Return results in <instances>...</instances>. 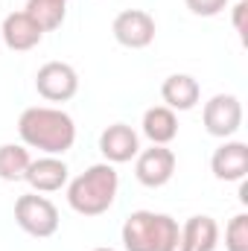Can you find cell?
Masks as SVG:
<instances>
[{
  "instance_id": "obj_12",
  "label": "cell",
  "mask_w": 248,
  "mask_h": 251,
  "mask_svg": "<svg viewBox=\"0 0 248 251\" xmlns=\"http://www.w3.org/2000/svg\"><path fill=\"white\" fill-rule=\"evenodd\" d=\"M219 243V225L213 216H190L178 237V251H213Z\"/></svg>"
},
{
  "instance_id": "obj_1",
  "label": "cell",
  "mask_w": 248,
  "mask_h": 251,
  "mask_svg": "<svg viewBox=\"0 0 248 251\" xmlns=\"http://www.w3.org/2000/svg\"><path fill=\"white\" fill-rule=\"evenodd\" d=\"M18 134L29 149H38L44 155H64L76 143V123L62 108L32 105L21 114Z\"/></svg>"
},
{
  "instance_id": "obj_7",
  "label": "cell",
  "mask_w": 248,
  "mask_h": 251,
  "mask_svg": "<svg viewBox=\"0 0 248 251\" xmlns=\"http://www.w3.org/2000/svg\"><path fill=\"white\" fill-rule=\"evenodd\" d=\"M173 173H175V152L167 146L152 143V149H143L134 158V176L143 187H164L170 184Z\"/></svg>"
},
{
  "instance_id": "obj_14",
  "label": "cell",
  "mask_w": 248,
  "mask_h": 251,
  "mask_svg": "<svg viewBox=\"0 0 248 251\" xmlns=\"http://www.w3.org/2000/svg\"><path fill=\"white\" fill-rule=\"evenodd\" d=\"M140 126H143V134H146L155 146H167V143H173L175 134H178V117H175V111L167 108V105H152V108H146Z\"/></svg>"
},
{
  "instance_id": "obj_4",
  "label": "cell",
  "mask_w": 248,
  "mask_h": 251,
  "mask_svg": "<svg viewBox=\"0 0 248 251\" xmlns=\"http://www.w3.org/2000/svg\"><path fill=\"white\" fill-rule=\"evenodd\" d=\"M201 120H204L207 134L228 140V137L237 134L240 126H243V102H240L234 94H216V97H210V100L204 102Z\"/></svg>"
},
{
  "instance_id": "obj_3",
  "label": "cell",
  "mask_w": 248,
  "mask_h": 251,
  "mask_svg": "<svg viewBox=\"0 0 248 251\" xmlns=\"http://www.w3.org/2000/svg\"><path fill=\"white\" fill-rule=\"evenodd\" d=\"M15 222L29 234V237H38V240H47L59 231V207L38 196V193H26L15 201Z\"/></svg>"
},
{
  "instance_id": "obj_17",
  "label": "cell",
  "mask_w": 248,
  "mask_h": 251,
  "mask_svg": "<svg viewBox=\"0 0 248 251\" xmlns=\"http://www.w3.org/2000/svg\"><path fill=\"white\" fill-rule=\"evenodd\" d=\"M29 152L18 143H3L0 146V178L3 181H24L26 167H29Z\"/></svg>"
},
{
  "instance_id": "obj_6",
  "label": "cell",
  "mask_w": 248,
  "mask_h": 251,
  "mask_svg": "<svg viewBox=\"0 0 248 251\" xmlns=\"http://www.w3.org/2000/svg\"><path fill=\"white\" fill-rule=\"evenodd\" d=\"M111 32L117 38V44H123L128 50H143L155 41V18L143 9H123L114 24H111Z\"/></svg>"
},
{
  "instance_id": "obj_21",
  "label": "cell",
  "mask_w": 248,
  "mask_h": 251,
  "mask_svg": "<svg viewBox=\"0 0 248 251\" xmlns=\"http://www.w3.org/2000/svg\"><path fill=\"white\" fill-rule=\"evenodd\" d=\"M246 15H248V0H237L234 6V29L246 38Z\"/></svg>"
},
{
  "instance_id": "obj_8",
  "label": "cell",
  "mask_w": 248,
  "mask_h": 251,
  "mask_svg": "<svg viewBox=\"0 0 248 251\" xmlns=\"http://www.w3.org/2000/svg\"><path fill=\"white\" fill-rule=\"evenodd\" d=\"M0 38H3V44H6L9 50H15V53H26V50H32V47L41 44L44 32H41V26H38L26 12H12V15L3 18Z\"/></svg>"
},
{
  "instance_id": "obj_20",
  "label": "cell",
  "mask_w": 248,
  "mask_h": 251,
  "mask_svg": "<svg viewBox=\"0 0 248 251\" xmlns=\"http://www.w3.org/2000/svg\"><path fill=\"white\" fill-rule=\"evenodd\" d=\"M184 3L187 9L193 15H198V18H213V15H219L228 6V0H184Z\"/></svg>"
},
{
  "instance_id": "obj_10",
  "label": "cell",
  "mask_w": 248,
  "mask_h": 251,
  "mask_svg": "<svg viewBox=\"0 0 248 251\" xmlns=\"http://www.w3.org/2000/svg\"><path fill=\"white\" fill-rule=\"evenodd\" d=\"M99 152L105 155L108 164H125V161L137 158V152H140V137H137V131H134L131 126L114 123L99 134Z\"/></svg>"
},
{
  "instance_id": "obj_13",
  "label": "cell",
  "mask_w": 248,
  "mask_h": 251,
  "mask_svg": "<svg viewBox=\"0 0 248 251\" xmlns=\"http://www.w3.org/2000/svg\"><path fill=\"white\" fill-rule=\"evenodd\" d=\"M161 97H164L167 108H173V111H190L201 100V88H198V82L190 73H173V76L164 79Z\"/></svg>"
},
{
  "instance_id": "obj_5",
  "label": "cell",
  "mask_w": 248,
  "mask_h": 251,
  "mask_svg": "<svg viewBox=\"0 0 248 251\" xmlns=\"http://www.w3.org/2000/svg\"><path fill=\"white\" fill-rule=\"evenodd\" d=\"M35 91L47 102H67L79 91V76L67 62H47L35 73Z\"/></svg>"
},
{
  "instance_id": "obj_11",
  "label": "cell",
  "mask_w": 248,
  "mask_h": 251,
  "mask_svg": "<svg viewBox=\"0 0 248 251\" xmlns=\"http://www.w3.org/2000/svg\"><path fill=\"white\" fill-rule=\"evenodd\" d=\"M67 173L70 170H67V164H64L62 158L44 155L38 161H29L24 181L35 190V193H56V190H62L67 184Z\"/></svg>"
},
{
  "instance_id": "obj_18",
  "label": "cell",
  "mask_w": 248,
  "mask_h": 251,
  "mask_svg": "<svg viewBox=\"0 0 248 251\" xmlns=\"http://www.w3.org/2000/svg\"><path fill=\"white\" fill-rule=\"evenodd\" d=\"M178 237H181L178 222L167 213H155V219H152V251H178Z\"/></svg>"
},
{
  "instance_id": "obj_2",
  "label": "cell",
  "mask_w": 248,
  "mask_h": 251,
  "mask_svg": "<svg viewBox=\"0 0 248 251\" xmlns=\"http://www.w3.org/2000/svg\"><path fill=\"white\" fill-rule=\"evenodd\" d=\"M120 187V176L114 164H94L82 176H76L67 184V204L79 216H102L111 210Z\"/></svg>"
},
{
  "instance_id": "obj_15",
  "label": "cell",
  "mask_w": 248,
  "mask_h": 251,
  "mask_svg": "<svg viewBox=\"0 0 248 251\" xmlns=\"http://www.w3.org/2000/svg\"><path fill=\"white\" fill-rule=\"evenodd\" d=\"M152 210H134L123 222V249L125 251H152Z\"/></svg>"
},
{
  "instance_id": "obj_9",
  "label": "cell",
  "mask_w": 248,
  "mask_h": 251,
  "mask_svg": "<svg viewBox=\"0 0 248 251\" xmlns=\"http://www.w3.org/2000/svg\"><path fill=\"white\" fill-rule=\"evenodd\" d=\"M210 170L219 181H243L248 176V143L243 140H225L213 158H210Z\"/></svg>"
},
{
  "instance_id": "obj_16",
  "label": "cell",
  "mask_w": 248,
  "mask_h": 251,
  "mask_svg": "<svg viewBox=\"0 0 248 251\" xmlns=\"http://www.w3.org/2000/svg\"><path fill=\"white\" fill-rule=\"evenodd\" d=\"M64 3L67 0H26V15L41 26V32H53L64 24Z\"/></svg>"
},
{
  "instance_id": "obj_19",
  "label": "cell",
  "mask_w": 248,
  "mask_h": 251,
  "mask_svg": "<svg viewBox=\"0 0 248 251\" xmlns=\"http://www.w3.org/2000/svg\"><path fill=\"white\" fill-rule=\"evenodd\" d=\"M225 249L248 251V213H237L225 228Z\"/></svg>"
}]
</instances>
